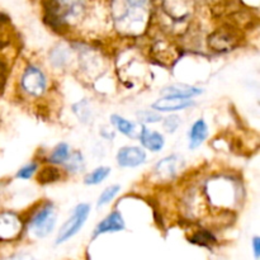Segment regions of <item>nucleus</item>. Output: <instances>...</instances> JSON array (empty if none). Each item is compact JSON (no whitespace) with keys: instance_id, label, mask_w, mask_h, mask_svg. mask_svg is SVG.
<instances>
[{"instance_id":"23","label":"nucleus","mask_w":260,"mask_h":260,"mask_svg":"<svg viewBox=\"0 0 260 260\" xmlns=\"http://www.w3.org/2000/svg\"><path fill=\"white\" fill-rule=\"evenodd\" d=\"M179 126V118L175 116H170L168 118H165L164 121V127L168 132H174L175 129Z\"/></svg>"},{"instance_id":"11","label":"nucleus","mask_w":260,"mask_h":260,"mask_svg":"<svg viewBox=\"0 0 260 260\" xmlns=\"http://www.w3.org/2000/svg\"><path fill=\"white\" fill-rule=\"evenodd\" d=\"M188 136H189L190 150H196L197 147H200L208 136L207 123H206L203 119H198V121H196L194 123H193Z\"/></svg>"},{"instance_id":"3","label":"nucleus","mask_w":260,"mask_h":260,"mask_svg":"<svg viewBox=\"0 0 260 260\" xmlns=\"http://www.w3.org/2000/svg\"><path fill=\"white\" fill-rule=\"evenodd\" d=\"M20 83H22V88L24 89L25 93L32 96L42 95L46 90V85H47L45 74L36 66L25 68Z\"/></svg>"},{"instance_id":"6","label":"nucleus","mask_w":260,"mask_h":260,"mask_svg":"<svg viewBox=\"0 0 260 260\" xmlns=\"http://www.w3.org/2000/svg\"><path fill=\"white\" fill-rule=\"evenodd\" d=\"M194 104L196 103L190 98L165 95L164 98L157 99V101L152 104V108L157 112H177L185 108H189V107L194 106Z\"/></svg>"},{"instance_id":"5","label":"nucleus","mask_w":260,"mask_h":260,"mask_svg":"<svg viewBox=\"0 0 260 260\" xmlns=\"http://www.w3.org/2000/svg\"><path fill=\"white\" fill-rule=\"evenodd\" d=\"M183 165L182 157L178 155H170V156L165 157L161 161H159L155 167V174L157 178L162 180H170L177 175L179 169Z\"/></svg>"},{"instance_id":"16","label":"nucleus","mask_w":260,"mask_h":260,"mask_svg":"<svg viewBox=\"0 0 260 260\" xmlns=\"http://www.w3.org/2000/svg\"><path fill=\"white\" fill-rule=\"evenodd\" d=\"M69 155H70V147L65 142H61L57 146L55 147V150L52 151V154L50 155V161L52 164H63V162L68 160Z\"/></svg>"},{"instance_id":"21","label":"nucleus","mask_w":260,"mask_h":260,"mask_svg":"<svg viewBox=\"0 0 260 260\" xmlns=\"http://www.w3.org/2000/svg\"><path fill=\"white\" fill-rule=\"evenodd\" d=\"M36 172H37V164H36V162H29V164L24 165V167L17 173L15 177L19 178V179H30Z\"/></svg>"},{"instance_id":"14","label":"nucleus","mask_w":260,"mask_h":260,"mask_svg":"<svg viewBox=\"0 0 260 260\" xmlns=\"http://www.w3.org/2000/svg\"><path fill=\"white\" fill-rule=\"evenodd\" d=\"M109 174H111V168L99 167L96 168V169H94L91 173H89V174L85 175V178H84V183L88 185L101 184V183L103 182Z\"/></svg>"},{"instance_id":"9","label":"nucleus","mask_w":260,"mask_h":260,"mask_svg":"<svg viewBox=\"0 0 260 260\" xmlns=\"http://www.w3.org/2000/svg\"><path fill=\"white\" fill-rule=\"evenodd\" d=\"M140 141L144 145V147H146L147 150L152 152L161 151L165 145V140L160 132L151 131L146 127H144L140 132Z\"/></svg>"},{"instance_id":"1","label":"nucleus","mask_w":260,"mask_h":260,"mask_svg":"<svg viewBox=\"0 0 260 260\" xmlns=\"http://www.w3.org/2000/svg\"><path fill=\"white\" fill-rule=\"evenodd\" d=\"M89 213H90V206L89 205L80 203V205L76 206L71 213L70 218L61 226L57 239H56V244H62L73 236H75L84 226L86 218L89 217Z\"/></svg>"},{"instance_id":"24","label":"nucleus","mask_w":260,"mask_h":260,"mask_svg":"<svg viewBox=\"0 0 260 260\" xmlns=\"http://www.w3.org/2000/svg\"><path fill=\"white\" fill-rule=\"evenodd\" d=\"M253 249H254V254H255V259H259L260 256V239L258 236L253 239Z\"/></svg>"},{"instance_id":"19","label":"nucleus","mask_w":260,"mask_h":260,"mask_svg":"<svg viewBox=\"0 0 260 260\" xmlns=\"http://www.w3.org/2000/svg\"><path fill=\"white\" fill-rule=\"evenodd\" d=\"M119 189H121V187H119L118 184H114V185H111V187L106 188L98 200V207H103V206L108 205L109 202H112V200L118 194Z\"/></svg>"},{"instance_id":"8","label":"nucleus","mask_w":260,"mask_h":260,"mask_svg":"<svg viewBox=\"0 0 260 260\" xmlns=\"http://www.w3.org/2000/svg\"><path fill=\"white\" fill-rule=\"evenodd\" d=\"M124 229V221L122 217L121 213L118 211H113L112 213H109L104 220H102L101 222L96 225V228L94 229L93 238L102 235V234L107 233H117V231H122Z\"/></svg>"},{"instance_id":"25","label":"nucleus","mask_w":260,"mask_h":260,"mask_svg":"<svg viewBox=\"0 0 260 260\" xmlns=\"http://www.w3.org/2000/svg\"><path fill=\"white\" fill-rule=\"evenodd\" d=\"M10 260H32L29 255H15Z\"/></svg>"},{"instance_id":"2","label":"nucleus","mask_w":260,"mask_h":260,"mask_svg":"<svg viewBox=\"0 0 260 260\" xmlns=\"http://www.w3.org/2000/svg\"><path fill=\"white\" fill-rule=\"evenodd\" d=\"M56 223V213L52 203H47L41 208L29 222V230L36 238H45L53 230Z\"/></svg>"},{"instance_id":"20","label":"nucleus","mask_w":260,"mask_h":260,"mask_svg":"<svg viewBox=\"0 0 260 260\" xmlns=\"http://www.w3.org/2000/svg\"><path fill=\"white\" fill-rule=\"evenodd\" d=\"M137 118L142 122V123H155V122L160 121L161 117L159 113L152 111H141L137 113Z\"/></svg>"},{"instance_id":"7","label":"nucleus","mask_w":260,"mask_h":260,"mask_svg":"<svg viewBox=\"0 0 260 260\" xmlns=\"http://www.w3.org/2000/svg\"><path fill=\"white\" fill-rule=\"evenodd\" d=\"M22 230L18 216L13 213H2L0 215V240H12L17 238Z\"/></svg>"},{"instance_id":"22","label":"nucleus","mask_w":260,"mask_h":260,"mask_svg":"<svg viewBox=\"0 0 260 260\" xmlns=\"http://www.w3.org/2000/svg\"><path fill=\"white\" fill-rule=\"evenodd\" d=\"M51 61L55 66H61L66 62V52H62L60 48H55L51 55Z\"/></svg>"},{"instance_id":"15","label":"nucleus","mask_w":260,"mask_h":260,"mask_svg":"<svg viewBox=\"0 0 260 260\" xmlns=\"http://www.w3.org/2000/svg\"><path fill=\"white\" fill-rule=\"evenodd\" d=\"M60 178V170L55 167H45L37 174V182L40 184H50L57 182Z\"/></svg>"},{"instance_id":"18","label":"nucleus","mask_w":260,"mask_h":260,"mask_svg":"<svg viewBox=\"0 0 260 260\" xmlns=\"http://www.w3.org/2000/svg\"><path fill=\"white\" fill-rule=\"evenodd\" d=\"M65 167L68 168L70 172H81V169L84 168V159L83 155L80 152H74V154L69 155L68 160L65 162Z\"/></svg>"},{"instance_id":"4","label":"nucleus","mask_w":260,"mask_h":260,"mask_svg":"<svg viewBox=\"0 0 260 260\" xmlns=\"http://www.w3.org/2000/svg\"><path fill=\"white\" fill-rule=\"evenodd\" d=\"M145 161H146V152L141 147H122L117 154V162L122 168H137Z\"/></svg>"},{"instance_id":"13","label":"nucleus","mask_w":260,"mask_h":260,"mask_svg":"<svg viewBox=\"0 0 260 260\" xmlns=\"http://www.w3.org/2000/svg\"><path fill=\"white\" fill-rule=\"evenodd\" d=\"M111 122L117 129H118L121 134H123L124 136L134 137L135 135V124L132 123L128 119L123 118V117L118 116V114H112L111 116Z\"/></svg>"},{"instance_id":"17","label":"nucleus","mask_w":260,"mask_h":260,"mask_svg":"<svg viewBox=\"0 0 260 260\" xmlns=\"http://www.w3.org/2000/svg\"><path fill=\"white\" fill-rule=\"evenodd\" d=\"M189 241L193 244H197L201 246H210L216 243V238L207 230H198L194 235L189 238Z\"/></svg>"},{"instance_id":"12","label":"nucleus","mask_w":260,"mask_h":260,"mask_svg":"<svg viewBox=\"0 0 260 260\" xmlns=\"http://www.w3.org/2000/svg\"><path fill=\"white\" fill-rule=\"evenodd\" d=\"M161 94L168 96H180V98H192V96L202 94V89L196 86L185 85V84H175V85L167 86L161 90Z\"/></svg>"},{"instance_id":"10","label":"nucleus","mask_w":260,"mask_h":260,"mask_svg":"<svg viewBox=\"0 0 260 260\" xmlns=\"http://www.w3.org/2000/svg\"><path fill=\"white\" fill-rule=\"evenodd\" d=\"M236 40L234 35L226 32H215L208 37V46L215 51H220V52H226L229 50H233L235 46Z\"/></svg>"}]
</instances>
